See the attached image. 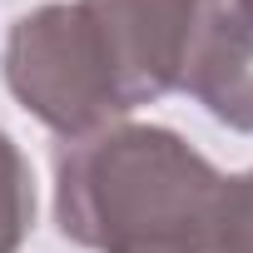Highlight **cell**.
Returning <instances> with one entry per match:
<instances>
[{
	"instance_id": "6da1fadb",
	"label": "cell",
	"mask_w": 253,
	"mask_h": 253,
	"mask_svg": "<svg viewBox=\"0 0 253 253\" xmlns=\"http://www.w3.org/2000/svg\"><path fill=\"white\" fill-rule=\"evenodd\" d=\"M223 174L164 124H104L55 154V223L89 253H209Z\"/></svg>"
},
{
	"instance_id": "5b68a950",
	"label": "cell",
	"mask_w": 253,
	"mask_h": 253,
	"mask_svg": "<svg viewBox=\"0 0 253 253\" xmlns=\"http://www.w3.org/2000/svg\"><path fill=\"white\" fill-rule=\"evenodd\" d=\"M35 223V179L20 144L0 129V253H20Z\"/></svg>"
},
{
	"instance_id": "7a4b0ae2",
	"label": "cell",
	"mask_w": 253,
	"mask_h": 253,
	"mask_svg": "<svg viewBox=\"0 0 253 253\" xmlns=\"http://www.w3.org/2000/svg\"><path fill=\"white\" fill-rule=\"evenodd\" d=\"M0 70L20 109H30L45 129L65 139L94 134L129 114L109 75V60L75 0H50L25 10L5 35Z\"/></svg>"
},
{
	"instance_id": "8992f818",
	"label": "cell",
	"mask_w": 253,
	"mask_h": 253,
	"mask_svg": "<svg viewBox=\"0 0 253 253\" xmlns=\"http://www.w3.org/2000/svg\"><path fill=\"white\" fill-rule=\"evenodd\" d=\"M209 253H253V169L223 179Z\"/></svg>"
},
{
	"instance_id": "52a82bcc",
	"label": "cell",
	"mask_w": 253,
	"mask_h": 253,
	"mask_svg": "<svg viewBox=\"0 0 253 253\" xmlns=\"http://www.w3.org/2000/svg\"><path fill=\"white\" fill-rule=\"evenodd\" d=\"M238 10H243V15H248V20H253V0H238Z\"/></svg>"
},
{
	"instance_id": "277c9868",
	"label": "cell",
	"mask_w": 253,
	"mask_h": 253,
	"mask_svg": "<svg viewBox=\"0 0 253 253\" xmlns=\"http://www.w3.org/2000/svg\"><path fill=\"white\" fill-rule=\"evenodd\" d=\"M179 94L199 99L228 129L253 134V20L238 10V0H228L204 30Z\"/></svg>"
},
{
	"instance_id": "3957f363",
	"label": "cell",
	"mask_w": 253,
	"mask_h": 253,
	"mask_svg": "<svg viewBox=\"0 0 253 253\" xmlns=\"http://www.w3.org/2000/svg\"><path fill=\"white\" fill-rule=\"evenodd\" d=\"M84 10L124 109L164 99L184 84L189 60L228 0H75Z\"/></svg>"
}]
</instances>
